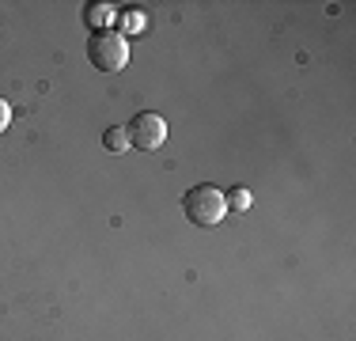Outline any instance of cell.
<instances>
[{
	"instance_id": "obj_1",
	"label": "cell",
	"mask_w": 356,
	"mask_h": 341,
	"mask_svg": "<svg viewBox=\"0 0 356 341\" xmlns=\"http://www.w3.org/2000/svg\"><path fill=\"white\" fill-rule=\"evenodd\" d=\"M182 212L193 228H216L227 212V201H224V190H216L213 182H197L186 190L182 198Z\"/></svg>"
},
{
	"instance_id": "obj_7",
	"label": "cell",
	"mask_w": 356,
	"mask_h": 341,
	"mask_svg": "<svg viewBox=\"0 0 356 341\" xmlns=\"http://www.w3.org/2000/svg\"><path fill=\"white\" fill-rule=\"evenodd\" d=\"M8 122H12V106H8V99H0V133L8 129Z\"/></svg>"
},
{
	"instance_id": "obj_6",
	"label": "cell",
	"mask_w": 356,
	"mask_h": 341,
	"mask_svg": "<svg viewBox=\"0 0 356 341\" xmlns=\"http://www.w3.org/2000/svg\"><path fill=\"white\" fill-rule=\"evenodd\" d=\"M110 19V4H88V8H83V23H88V27H91V23H106Z\"/></svg>"
},
{
	"instance_id": "obj_3",
	"label": "cell",
	"mask_w": 356,
	"mask_h": 341,
	"mask_svg": "<svg viewBox=\"0 0 356 341\" xmlns=\"http://www.w3.org/2000/svg\"><path fill=\"white\" fill-rule=\"evenodd\" d=\"M125 133H129V144H133V148L156 152L159 144L167 141V122H163V114H156V110H140V114L129 118Z\"/></svg>"
},
{
	"instance_id": "obj_2",
	"label": "cell",
	"mask_w": 356,
	"mask_h": 341,
	"mask_svg": "<svg viewBox=\"0 0 356 341\" xmlns=\"http://www.w3.org/2000/svg\"><path fill=\"white\" fill-rule=\"evenodd\" d=\"M88 57L99 72H118V68H125V61H129V38H125V31L99 27L88 38Z\"/></svg>"
},
{
	"instance_id": "obj_5",
	"label": "cell",
	"mask_w": 356,
	"mask_h": 341,
	"mask_svg": "<svg viewBox=\"0 0 356 341\" xmlns=\"http://www.w3.org/2000/svg\"><path fill=\"white\" fill-rule=\"evenodd\" d=\"M224 201H227V209H250V190H247V186H235V190L232 193H224Z\"/></svg>"
},
{
	"instance_id": "obj_4",
	"label": "cell",
	"mask_w": 356,
	"mask_h": 341,
	"mask_svg": "<svg viewBox=\"0 0 356 341\" xmlns=\"http://www.w3.org/2000/svg\"><path fill=\"white\" fill-rule=\"evenodd\" d=\"M103 144L110 152H125V148H129V133H125V125H110V129L103 133Z\"/></svg>"
}]
</instances>
